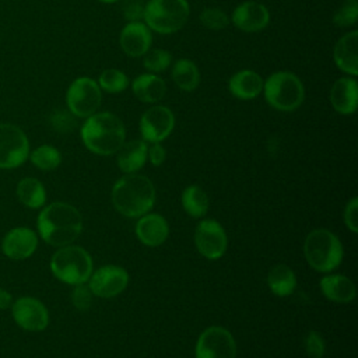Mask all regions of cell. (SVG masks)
<instances>
[{"mask_svg":"<svg viewBox=\"0 0 358 358\" xmlns=\"http://www.w3.org/2000/svg\"><path fill=\"white\" fill-rule=\"evenodd\" d=\"M36 229L42 241L55 248L71 245L83 231L80 211L64 201H53L38 214Z\"/></svg>","mask_w":358,"mask_h":358,"instance_id":"1","label":"cell"},{"mask_svg":"<svg viewBox=\"0 0 358 358\" xmlns=\"http://www.w3.org/2000/svg\"><path fill=\"white\" fill-rule=\"evenodd\" d=\"M84 145L94 154L112 155L126 140L123 122L110 112H96L85 119L80 130Z\"/></svg>","mask_w":358,"mask_h":358,"instance_id":"2","label":"cell"},{"mask_svg":"<svg viewBox=\"0 0 358 358\" xmlns=\"http://www.w3.org/2000/svg\"><path fill=\"white\" fill-rule=\"evenodd\" d=\"M110 199L122 215L137 218L154 207L155 187L147 176L127 173L113 185Z\"/></svg>","mask_w":358,"mask_h":358,"instance_id":"3","label":"cell"},{"mask_svg":"<svg viewBox=\"0 0 358 358\" xmlns=\"http://www.w3.org/2000/svg\"><path fill=\"white\" fill-rule=\"evenodd\" d=\"M303 253L309 266L319 273L333 271L343 260V245L329 229L317 228L308 234Z\"/></svg>","mask_w":358,"mask_h":358,"instance_id":"4","label":"cell"},{"mask_svg":"<svg viewBox=\"0 0 358 358\" xmlns=\"http://www.w3.org/2000/svg\"><path fill=\"white\" fill-rule=\"evenodd\" d=\"M50 271L64 284H84L92 274V259L81 246L66 245L52 255Z\"/></svg>","mask_w":358,"mask_h":358,"instance_id":"5","label":"cell"},{"mask_svg":"<svg viewBox=\"0 0 358 358\" xmlns=\"http://www.w3.org/2000/svg\"><path fill=\"white\" fill-rule=\"evenodd\" d=\"M262 92L266 102L280 112H292L305 99V87L301 78L291 71H275L268 76Z\"/></svg>","mask_w":358,"mask_h":358,"instance_id":"6","label":"cell"},{"mask_svg":"<svg viewBox=\"0 0 358 358\" xmlns=\"http://www.w3.org/2000/svg\"><path fill=\"white\" fill-rule=\"evenodd\" d=\"M190 15L187 0H148L144 6L143 21L157 34L169 35L179 31Z\"/></svg>","mask_w":358,"mask_h":358,"instance_id":"7","label":"cell"},{"mask_svg":"<svg viewBox=\"0 0 358 358\" xmlns=\"http://www.w3.org/2000/svg\"><path fill=\"white\" fill-rule=\"evenodd\" d=\"M69 112L76 117H84L98 112L102 103V90L98 83L87 76L76 78L66 91Z\"/></svg>","mask_w":358,"mask_h":358,"instance_id":"8","label":"cell"},{"mask_svg":"<svg viewBox=\"0 0 358 358\" xmlns=\"http://www.w3.org/2000/svg\"><path fill=\"white\" fill-rule=\"evenodd\" d=\"M29 140L25 131L13 123H0V169H15L29 155Z\"/></svg>","mask_w":358,"mask_h":358,"instance_id":"9","label":"cell"},{"mask_svg":"<svg viewBox=\"0 0 358 358\" xmlns=\"http://www.w3.org/2000/svg\"><path fill=\"white\" fill-rule=\"evenodd\" d=\"M196 358H236L234 336L221 326L207 327L196 343Z\"/></svg>","mask_w":358,"mask_h":358,"instance_id":"10","label":"cell"},{"mask_svg":"<svg viewBox=\"0 0 358 358\" xmlns=\"http://www.w3.org/2000/svg\"><path fill=\"white\" fill-rule=\"evenodd\" d=\"M11 316L17 326L27 331H42L49 324L46 306L34 296H20L11 303Z\"/></svg>","mask_w":358,"mask_h":358,"instance_id":"11","label":"cell"},{"mask_svg":"<svg viewBox=\"0 0 358 358\" xmlns=\"http://www.w3.org/2000/svg\"><path fill=\"white\" fill-rule=\"evenodd\" d=\"M194 243L201 256L210 260H217L224 256L228 239L222 225L218 221L203 220L196 227Z\"/></svg>","mask_w":358,"mask_h":358,"instance_id":"12","label":"cell"},{"mask_svg":"<svg viewBox=\"0 0 358 358\" xmlns=\"http://www.w3.org/2000/svg\"><path fill=\"white\" fill-rule=\"evenodd\" d=\"M175 116L164 105L148 108L140 117V133L145 143H161L173 130Z\"/></svg>","mask_w":358,"mask_h":358,"instance_id":"13","label":"cell"},{"mask_svg":"<svg viewBox=\"0 0 358 358\" xmlns=\"http://www.w3.org/2000/svg\"><path fill=\"white\" fill-rule=\"evenodd\" d=\"M88 280V287L92 295L99 298H113L127 287L129 274L120 266L108 264L92 273Z\"/></svg>","mask_w":358,"mask_h":358,"instance_id":"14","label":"cell"},{"mask_svg":"<svg viewBox=\"0 0 358 358\" xmlns=\"http://www.w3.org/2000/svg\"><path fill=\"white\" fill-rule=\"evenodd\" d=\"M38 234L28 227L11 228L1 239V252L11 260H25L38 248Z\"/></svg>","mask_w":358,"mask_h":358,"instance_id":"15","label":"cell"},{"mask_svg":"<svg viewBox=\"0 0 358 358\" xmlns=\"http://www.w3.org/2000/svg\"><path fill=\"white\" fill-rule=\"evenodd\" d=\"M229 21L238 29L248 34H253L264 29L268 25L270 11L264 4L248 0L235 7Z\"/></svg>","mask_w":358,"mask_h":358,"instance_id":"16","label":"cell"},{"mask_svg":"<svg viewBox=\"0 0 358 358\" xmlns=\"http://www.w3.org/2000/svg\"><path fill=\"white\" fill-rule=\"evenodd\" d=\"M152 43L151 29L143 21H129L120 31L119 45L130 57H141Z\"/></svg>","mask_w":358,"mask_h":358,"instance_id":"17","label":"cell"},{"mask_svg":"<svg viewBox=\"0 0 358 358\" xmlns=\"http://www.w3.org/2000/svg\"><path fill=\"white\" fill-rule=\"evenodd\" d=\"M330 103L340 115H352L358 106V83L355 77L337 78L330 90Z\"/></svg>","mask_w":358,"mask_h":358,"instance_id":"18","label":"cell"},{"mask_svg":"<svg viewBox=\"0 0 358 358\" xmlns=\"http://www.w3.org/2000/svg\"><path fill=\"white\" fill-rule=\"evenodd\" d=\"M333 60L336 66L347 76L358 74V31L344 34L333 48Z\"/></svg>","mask_w":358,"mask_h":358,"instance_id":"19","label":"cell"},{"mask_svg":"<svg viewBox=\"0 0 358 358\" xmlns=\"http://www.w3.org/2000/svg\"><path fill=\"white\" fill-rule=\"evenodd\" d=\"M136 235L147 246L162 245L169 235V225L161 214H144L136 224Z\"/></svg>","mask_w":358,"mask_h":358,"instance_id":"20","label":"cell"},{"mask_svg":"<svg viewBox=\"0 0 358 358\" xmlns=\"http://www.w3.org/2000/svg\"><path fill=\"white\" fill-rule=\"evenodd\" d=\"M263 78L253 70H241L231 76L228 81V90L232 96L249 101L256 98L263 91Z\"/></svg>","mask_w":358,"mask_h":358,"instance_id":"21","label":"cell"},{"mask_svg":"<svg viewBox=\"0 0 358 358\" xmlns=\"http://www.w3.org/2000/svg\"><path fill=\"white\" fill-rule=\"evenodd\" d=\"M134 96L144 103H157L166 94L165 81L154 73H144L137 76L131 83Z\"/></svg>","mask_w":358,"mask_h":358,"instance_id":"22","label":"cell"},{"mask_svg":"<svg viewBox=\"0 0 358 358\" xmlns=\"http://www.w3.org/2000/svg\"><path fill=\"white\" fill-rule=\"evenodd\" d=\"M319 285H320L322 294L327 299H330L333 302H338V303L351 302L357 294L355 284L348 277L341 275V274L324 275L320 280Z\"/></svg>","mask_w":358,"mask_h":358,"instance_id":"23","label":"cell"},{"mask_svg":"<svg viewBox=\"0 0 358 358\" xmlns=\"http://www.w3.org/2000/svg\"><path fill=\"white\" fill-rule=\"evenodd\" d=\"M147 143L141 140L124 141L117 151V166L124 173H134L141 169L147 159Z\"/></svg>","mask_w":358,"mask_h":358,"instance_id":"24","label":"cell"},{"mask_svg":"<svg viewBox=\"0 0 358 358\" xmlns=\"http://www.w3.org/2000/svg\"><path fill=\"white\" fill-rule=\"evenodd\" d=\"M17 199L20 203L31 210L42 208L46 203V190L42 182L36 178H24L18 182L17 189Z\"/></svg>","mask_w":358,"mask_h":358,"instance_id":"25","label":"cell"},{"mask_svg":"<svg viewBox=\"0 0 358 358\" xmlns=\"http://www.w3.org/2000/svg\"><path fill=\"white\" fill-rule=\"evenodd\" d=\"M171 77H172L175 85L185 92L194 91L200 84L199 67L190 59L176 60L172 66Z\"/></svg>","mask_w":358,"mask_h":358,"instance_id":"26","label":"cell"},{"mask_svg":"<svg viewBox=\"0 0 358 358\" xmlns=\"http://www.w3.org/2000/svg\"><path fill=\"white\" fill-rule=\"evenodd\" d=\"M267 284L274 295L288 296L296 288V277L289 266L280 263L268 271Z\"/></svg>","mask_w":358,"mask_h":358,"instance_id":"27","label":"cell"},{"mask_svg":"<svg viewBox=\"0 0 358 358\" xmlns=\"http://www.w3.org/2000/svg\"><path fill=\"white\" fill-rule=\"evenodd\" d=\"M208 204L207 193L196 185L187 186L182 193V206L185 211L194 218L204 217L208 211Z\"/></svg>","mask_w":358,"mask_h":358,"instance_id":"28","label":"cell"},{"mask_svg":"<svg viewBox=\"0 0 358 358\" xmlns=\"http://www.w3.org/2000/svg\"><path fill=\"white\" fill-rule=\"evenodd\" d=\"M28 158L31 164L41 171H53L62 162L60 151L50 144H42L35 150L29 151Z\"/></svg>","mask_w":358,"mask_h":358,"instance_id":"29","label":"cell"},{"mask_svg":"<svg viewBox=\"0 0 358 358\" xmlns=\"http://www.w3.org/2000/svg\"><path fill=\"white\" fill-rule=\"evenodd\" d=\"M98 85L109 94L123 92L129 87V77L119 69H105L98 77Z\"/></svg>","mask_w":358,"mask_h":358,"instance_id":"30","label":"cell"},{"mask_svg":"<svg viewBox=\"0 0 358 358\" xmlns=\"http://www.w3.org/2000/svg\"><path fill=\"white\" fill-rule=\"evenodd\" d=\"M172 55L165 49H148L143 55V66L148 73H161L171 66Z\"/></svg>","mask_w":358,"mask_h":358,"instance_id":"31","label":"cell"},{"mask_svg":"<svg viewBox=\"0 0 358 358\" xmlns=\"http://www.w3.org/2000/svg\"><path fill=\"white\" fill-rule=\"evenodd\" d=\"M200 22L208 29L220 31L229 25V17L217 7H207L200 13Z\"/></svg>","mask_w":358,"mask_h":358,"instance_id":"32","label":"cell"},{"mask_svg":"<svg viewBox=\"0 0 358 358\" xmlns=\"http://www.w3.org/2000/svg\"><path fill=\"white\" fill-rule=\"evenodd\" d=\"M358 18V3L357 0H345V3L337 8L333 15V24L341 28L355 25Z\"/></svg>","mask_w":358,"mask_h":358,"instance_id":"33","label":"cell"},{"mask_svg":"<svg viewBox=\"0 0 358 358\" xmlns=\"http://www.w3.org/2000/svg\"><path fill=\"white\" fill-rule=\"evenodd\" d=\"M305 351L310 358H322L324 354V340L320 333L310 330L305 337Z\"/></svg>","mask_w":358,"mask_h":358,"instance_id":"34","label":"cell"},{"mask_svg":"<svg viewBox=\"0 0 358 358\" xmlns=\"http://www.w3.org/2000/svg\"><path fill=\"white\" fill-rule=\"evenodd\" d=\"M71 302L78 310H87L92 303V292L88 285L77 284L71 292Z\"/></svg>","mask_w":358,"mask_h":358,"instance_id":"35","label":"cell"},{"mask_svg":"<svg viewBox=\"0 0 358 358\" xmlns=\"http://www.w3.org/2000/svg\"><path fill=\"white\" fill-rule=\"evenodd\" d=\"M344 222L354 234L358 232V199L352 197L344 208Z\"/></svg>","mask_w":358,"mask_h":358,"instance_id":"36","label":"cell"},{"mask_svg":"<svg viewBox=\"0 0 358 358\" xmlns=\"http://www.w3.org/2000/svg\"><path fill=\"white\" fill-rule=\"evenodd\" d=\"M52 124L57 131H70L74 127L73 115L67 110H57L52 116Z\"/></svg>","mask_w":358,"mask_h":358,"instance_id":"37","label":"cell"},{"mask_svg":"<svg viewBox=\"0 0 358 358\" xmlns=\"http://www.w3.org/2000/svg\"><path fill=\"white\" fill-rule=\"evenodd\" d=\"M147 158L154 166H159L166 158V151L161 143H151V147L147 148Z\"/></svg>","mask_w":358,"mask_h":358,"instance_id":"38","label":"cell"},{"mask_svg":"<svg viewBox=\"0 0 358 358\" xmlns=\"http://www.w3.org/2000/svg\"><path fill=\"white\" fill-rule=\"evenodd\" d=\"M143 13H144V6L141 3H127L124 7V17L129 21H141L143 20Z\"/></svg>","mask_w":358,"mask_h":358,"instance_id":"39","label":"cell"},{"mask_svg":"<svg viewBox=\"0 0 358 358\" xmlns=\"http://www.w3.org/2000/svg\"><path fill=\"white\" fill-rule=\"evenodd\" d=\"M13 301H14V299H13L11 292H8V291L4 289V288H0V310L10 309Z\"/></svg>","mask_w":358,"mask_h":358,"instance_id":"40","label":"cell"},{"mask_svg":"<svg viewBox=\"0 0 358 358\" xmlns=\"http://www.w3.org/2000/svg\"><path fill=\"white\" fill-rule=\"evenodd\" d=\"M98 1H101V3H106V4H110V3H116V1H119V0H98Z\"/></svg>","mask_w":358,"mask_h":358,"instance_id":"41","label":"cell"}]
</instances>
